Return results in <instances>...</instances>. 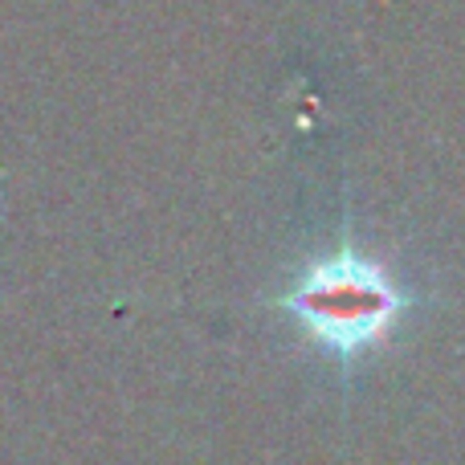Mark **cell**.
I'll return each mask as SVG.
<instances>
[{
    "mask_svg": "<svg viewBox=\"0 0 465 465\" xmlns=\"http://www.w3.org/2000/svg\"><path fill=\"white\" fill-rule=\"evenodd\" d=\"M278 306L306 331V339L327 347L339 363H351L392 335L409 298L380 262L339 249L306 265Z\"/></svg>",
    "mask_w": 465,
    "mask_h": 465,
    "instance_id": "6da1fadb",
    "label": "cell"
}]
</instances>
